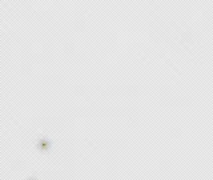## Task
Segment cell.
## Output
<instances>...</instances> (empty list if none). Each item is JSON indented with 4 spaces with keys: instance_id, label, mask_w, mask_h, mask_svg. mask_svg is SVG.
<instances>
[]
</instances>
